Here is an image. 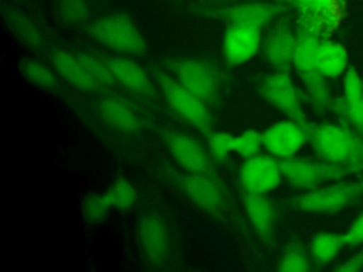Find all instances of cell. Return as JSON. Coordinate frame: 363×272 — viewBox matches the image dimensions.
Returning a JSON list of instances; mask_svg holds the SVG:
<instances>
[{
	"instance_id": "6da1fadb",
	"label": "cell",
	"mask_w": 363,
	"mask_h": 272,
	"mask_svg": "<svg viewBox=\"0 0 363 272\" xmlns=\"http://www.w3.org/2000/svg\"><path fill=\"white\" fill-rule=\"evenodd\" d=\"M309 144L316 157L347 167L354 174L363 173V136L350 126L342 122L313 123Z\"/></svg>"
},
{
	"instance_id": "7a4b0ae2",
	"label": "cell",
	"mask_w": 363,
	"mask_h": 272,
	"mask_svg": "<svg viewBox=\"0 0 363 272\" xmlns=\"http://www.w3.org/2000/svg\"><path fill=\"white\" fill-rule=\"evenodd\" d=\"M296 33V47L292 60V69L301 79L305 94L316 112L330 109L332 99L328 78L316 65V50L319 37L308 33Z\"/></svg>"
},
{
	"instance_id": "3957f363",
	"label": "cell",
	"mask_w": 363,
	"mask_h": 272,
	"mask_svg": "<svg viewBox=\"0 0 363 272\" xmlns=\"http://www.w3.org/2000/svg\"><path fill=\"white\" fill-rule=\"evenodd\" d=\"M363 197V180L322 184L289 200V205L309 214H337Z\"/></svg>"
},
{
	"instance_id": "277c9868",
	"label": "cell",
	"mask_w": 363,
	"mask_h": 272,
	"mask_svg": "<svg viewBox=\"0 0 363 272\" xmlns=\"http://www.w3.org/2000/svg\"><path fill=\"white\" fill-rule=\"evenodd\" d=\"M88 34L122 55H142L147 48L142 33L126 13H112L98 18L88 27Z\"/></svg>"
},
{
	"instance_id": "5b68a950",
	"label": "cell",
	"mask_w": 363,
	"mask_h": 272,
	"mask_svg": "<svg viewBox=\"0 0 363 272\" xmlns=\"http://www.w3.org/2000/svg\"><path fill=\"white\" fill-rule=\"evenodd\" d=\"M258 92L268 105L275 108L285 118L306 128H312L313 123L309 122L303 109V94L292 81L291 72L274 71L268 74L261 81Z\"/></svg>"
},
{
	"instance_id": "8992f818",
	"label": "cell",
	"mask_w": 363,
	"mask_h": 272,
	"mask_svg": "<svg viewBox=\"0 0 363 272\" xmlns=\"http://www.w3.org/2000/svg\"><path fill=\"white\" fill-rule=\"evenodd\" d=\"M160 92L167 105L199 132L208 133L211 128V115L207 103L183 86L174 76L163 71H155Z\"/></svg>"
},
{
	"instance_id": "52a82bcc",
	"label": "cell",
	"mask_w": 363,
	"mask_h": 272,
	"mask_svg": "<svg viewBox=\"0 0 363 272\" xmlns=\"http://www.w3.org/2000/svg\"><path fill=\"white\" fill-rule=\"evenodd\" d=\"M281 169L284 180L301 190H312L329 181L343 180L354 174V171L347 167L325 162L319 157L309 159L294 156L281 160Z\"/></svg>"
},
{
	"instance_id": "ba28073f",
	"label": "cell",
	"mask_w": 363,
	"mask_h": 272,
	"mask_svg": "<svg viewBox=\"0 0 363 272\" xmlns=\"http://www.w3.org/2000/svg\"><path fill=\"white\" fill-rule=\"evenodd\" d=\"M174 78L203 99L206 103L214 102L220 92V74L207 61L197 58H180L169 62Z\"/></svg>"
},
{
	"instance_id": "9c48e42d",
	"label": "cell",
	"mask_w": 363,
	"mask_h": 272,
	"mask_svg": "<svg viewBox=\"0 0 363 272\" xmlns=\"http://www.w3.org/2000/svg\"><path fill=\"white\" fill-rule=\"evenodd\" d=\"M282 180L281 160L268 153L244 159L238 169V183L244 193L268 196L279 187Z\"/></svg>"
},
{
	"instance_id": "30bf717a",
	"label": "cell",
	"mask_w": 363,
	"mask_h": 272,
	"mask_svg": "<svg viewBox=\"0 0 363 272\" xmlns=\"http://www.w3.org/2000/svg\"><path fill=\"white\" fill-rule=\"evenodd\" d=\"M309 132L311 128H306L292 119L285 118L277 120L262 132L264 150L278 160L298 156L299 150L309 143Z\"/></svg>"
},
{
	"instance_id": "8fae6325",
	"label": "cell",
	"mask_w": 363,
	"mask_h": 272,
	"mask_svg": "<svg viewBox=\"0 0 363 272\" xmlns=\"http://www.w3.org/2000/svg\"><path fill=\"white\" fill-rule=\"evenodd\" d=\"M296 47V33L288 17H278L262 40V51L274 71H292V60Z\"/></svg>"
},
{
	"instance_id": "7c38bea8",
	"label": "cell",
	"mask_w": 363,
	"mask_h": 272,
	"mask_svg": "<svg viewBox=\"0 0 363 272\" xmlns=\"http://www.w3.org/2000/svg\"><path fill=\"white\" fill-rule=\"evenodd\" d=\"M262 30L242 24H227L221 51L230 65H242L251 61L262 48Z\"/></svg>"
},
{
	"instance_id": "4fadbf2b",
	"label": "cell",
	"mask_w": 363,
	"mask_h": 272,
	"mask_svg": "<svg viewBox=\"0 0 363 272\" xmlns=\"http://www.w3.org/2000/svg\"><path fill=\"white\" fill-rule=\"evenodd\" d=\"M286 6L281 1H242L224 8L214 10V17L223 18L228 24H242L257 28H264L272 24L284 11Z\"/></svg>"
},
{
	"instance_id": "5bb4252c",
	"label": "cell",
	"mask_w": 363,
	"mask_h": 272,
	"mask_svg": "<svg viewBox=\"0 0 363 272\" xmlns=\"http://www.w3.org/2000/svg\"><path fill=\"white\" fill-rule=\"evenodd\" d=\"M163 139L170 156L179 167L190 173L210 174L211 156L207 147H204L196 137L183 132H166Z\"/></svg>"
},
{
	"instance_id": "9a60e30c",
	"label": "cell",
	"mask_w": 363,
	"mask_h": 272,
	"mask_svg": "<svg viewBox=\"0 0 363 272\" xmlns=\"http://www.w3.org/2000/svg\"><path fill=\"white\" fill-rule=\"evenodd\" d=\"M330 109L339 122L363 136V79L353 67L343 74V96L333 99Z\"/></svg>"
},
{
	"instance_id": "2e32d148",
	"label": "cell",
	"mask_w": 363,
	"mask_h": 272,
	"mask_svg": "<svg viewBox=\"0 0 363 272\" xmlns=\"http://www.w3.org/2000/svg\"><path fill=\"white\" fill-rule=\"evenodd\" d=\"M180 188L189 197L191 203L200 207L203 211L220 217L224 210V198L223 193L207 173H190L180 176L179 178Z\"/></svg>"
},
{
	"instance_id": "e0dca14e",
	"label": "cell",
	"mask_w": 363,
	"mask_h": 272,
	"mask_svg": "<svg viewBox=\"0 0 363 272\" xmlns=\"http://www.w3.org/2000/svg\"><path fill=\"white\" fill-rule=\"evenodd\" d=\"M138 241L146 261L160 265L169 255V235L164 222L155 214H146L138 224Z\"/></svg>"
},
{
	"instance_id": "ac0fdd59",
	"label": "cell",
	"mask_w": 363,
	"mask_h": 272,
	"mask_svg": "<svg viewBox=\"0 0 363 272\" xmlns=\"http://www.w3.org/2000/svg\"><path fill=\"white\" fill-rule=\"evenodd\" d=\"M105 61L109 65L118 84L139 95H155L153 84L150 82L146 71L136 61L128 57H109Z\"/></svg>"
},
{
	"instance_id": "d6986e66",
	"label": "cell",
	"mask_w": 363,
	"mask_h": 272,
	"mask_svg": "<svg viewBox=\"0 0 363 272\" xmlns=\"http://www.w3.org/2000/svg\"><path fill=\"white\" fill-rule=\"evenodd\" d=\"M51 60L57 74L74 88L86 92H95L104 88L86 72L78 55H72L64 50H55L51 55Z\"/></svg>"
},
{
	"instance_id": "ffe728a7",
	"label": "cell",
	"mask_w": 363,
	"mask_h": 272,
	"mask_svg": "<svg viewBox=\"0 0 363 272\" xmlns=\"http://www.w3.org/2000/svg\"><path fill=\"white\" fill-rule=\"evenodd\" d=\"M244 211L259 237L269 239L275 224V207L267 194L242 193Z\"/></svg>"
},
{
	"instance_id": "44dd1931",
	"label": "cell",
	"mask_w": 363,
	"mask_h": 272,
	"mask_svg": "<svg viewBox=\"0 0 363 272\" xmlns=\"http://www.w3.org/2000/svg\"><path fill=\"white\" fill-rule=\"evenodd\" d=\"M316 65L328 79L339 78L349 68L347 50L339 41L328 37L320 38L316 50Z\"/></svg>"
},
{
	"instance_id": "7402d4cb",
	"label": "cell",
	"mask_w": 363,
	"mask_h": 272,
	"mask_svg": "<svg viewBox=\"0 0 363 272\" xmlns=\"http://www.w3.org/2000/svg\"><path fill=\"white\" fill-rule=\"evenodd\" d=\"M98 108L102 119L123 133H133L140 128V122L135 112L121 101L105 98L99 102Z\"/></svg>"
},
{
	"instance_id": "603a6c76",
	"label": "cell",
	"mask_w": 363,
	"mask_h": 272,
	"mask_svg": "<svg viewBox=\"0 0 363 272\" xmlns=\"http://www.w3.org/2000/svg\"><path fill=\"white\" fill-rule=\"evenodd\" d=\"M3 17L11 34L18 41H21L26 47L35 50L41 45L43 38L40 31L37 30L34 23L27 16H24L20 10H17L13 6H4Z\"/></svg>"
},
{
	"instance_id": "cb8c5ba5",
	"label": "cell",
	"mask_w": 363,
	"mask_h": 272,
	"mask_svg": "<svg viewBox=\"0 0 363 272\" xmlns=\"http://www.w3.org/2000/svg\"><path fill=\"white\" fill-rule=\"evenodd\" d=\"M342 246H345L342 234L322 231L312 237L308 251H309L312 264L316 268H322L326 264H329L340 252Z\"/></svg>"
},
{
	"instance_id": "d4e9b609",
	"label": "cell",
	"mask_w": 363,
	"mask_h": 272,
	"mask_svg": "<svg viewBox=\"0 0 363 272\" xmlns=\"http://www.w3.org/2000/svg\"><path fill=\"white\" fill-rule=\"evenodd\" d=\"M286 7H294L296 11H308L316 14L323 24L325 35H328L337 24L336 0H279Z\"/></svg>"
},
{
	"instance_id": "484cf974",
	"label": "cell",
	"mask_w": 363,
	"mask_h": 272,
	"mask_svg": "<svg viewBox=\"0 0 363 272\" xmlns=\"http://www.w3.org/2000/svg\"><path fill=\"white\" fill-rule=\"evenodd\" d=\"M312 269L309 251L299 241L291 242L279 256L277 271L279 272H308Z\"/></svg>"
},
{
	"instance_id": "4316f807",
	"label": "cell",
	"mask_w": 363,
	"mask_h": 272,
	"mask_svg": "<svg viewBox=\"0 0 363 272\" xmlns=\"http://www.w3.org/2000/svg\"><path fill=\"white\" fill-rule=\"evenodd\" d=\"M18 69L21 75L33 85L43 88V89H55L58 86L55 74L33 58H24L18 64Z\"/></svg>"
},
{
	"instance_id": "83f0119b",
	"label": "cell",
	"mask_w": 363,
	"mask_h": 272,
	"mask_svg": "<svg viewBox=\"0 0 363 272\" xmlns=\"http://www.w3.org/2000/svg\"><path fill=\"white\" fill-rule=\"evenodd\" d=\"M79 208L82 220L89 225H95L102 222L108 217L112 205L108 201L105 193L92 191L82 198Z\"/></svg>"
},
{
	"instance_id": "f1b7e54d",
	"label": "cell",
	"mask_w": 363,
	"mask_h": 272,
	"mask_svg": "<svg viewBox=\"0 0 363 272\" xmlns=\"http://www.w3.org/2000/svg\"><path fill=\"white\" fill-rule=\"evenodd\" d=\"M104 193L112 208L116 210H128L136 201V190L132 183L125 177L112 181V184Z\"/></svg>"
},
{
	"instance_id": "f546056e",
	"label": "cell",
	"mask_w": 363,
	"mask_h": 272,
	"mask_svg": "<svg viewBox=\"0 0 363 272\" xmlns=\"http://www.w3.org/2000/svg\"><path fill=\"white\" fill-rule=\"evenodd\" d=\"M234 143H235V135H231L228 132L217 130V132L206 133V147L211 159H216V160L227 159L231 153H234Z\"/></svg>"
},
{
	"instance_id": "4dcf8cb0",
	"label": "cell",
	"mask_w": 363,
	"mask_h": 272,
	"mask_svg": "<svg viewBox=\"0 0 363 272\" xmlns=\"http://www.w3.org/2000/svg\"><path fill=\"white\" fill-rule=\"evenodd\" d=\"M264 142H262V132L255 129H245L244 132L235 135L234 143V153L242 159H248L262 153Z\"/></svg>"
},
{
	"instance_id": "1f68e13d",
	"label": "cell",
	"mask_w": 363,
	"mask_h": 272,
	"mask_svg": "<svg viewBox=\"0 0 363 272\" xmlns=\"http://www.w3.org/2000/svg\"><path fill=\"white\" fill-rule=\"evenodd\" d=\"M78 58L84 65V68L86 69V72L102 86H112L116 84V79L105 60L94 57L91 54H82V52L78 54Z\"/></svg>"
},
{
	"instance_id": "d6a6232c",
	"label": "cell",
	"mask_w": 363,
	"mask_h": 272,
	"mask_svg": "<svg viewBox=\"0 0 363 272\" xmlns=\"http://www.w3.org/2000/svg\"><path fill=\"white\" fill-rule=\"evenodd\" d=\"M58 14L65 23L78 24L88 16V7L85 0H60Z\"/></svg>"
},
{
	"instance_id": "836d02e7",
	"label": "cell",
	"mask_w": 363,
	"mask_h": 272,
	"mask_svg": "<svg viewBox=\"0 0 363 272\" xmlns=\"http://www.w3.org/2000/svg\"><path fill=\"white\" fill-rule=\"evenodd\" d=\"M342 239H343V244L349 246L363 244V212L342 234Z\"/></svg>"
},
{
	"instance_id": "e575fe53",
	"label": "cell",
	"mask_w": 363,
	"mask_h": 272,
	"mask_svg": "<svg viewBox=\"0 0 363 272\" xmlns=\"http://www.w3.org/2000/svg\"><path fill=\"white\" fill-rule=\"evenodd\" d=\"M363 269V248L356 252L354 255H352L347 261L336 265L333 268V271L336 272H357Z\"/></svg>"
}]
</instances>
